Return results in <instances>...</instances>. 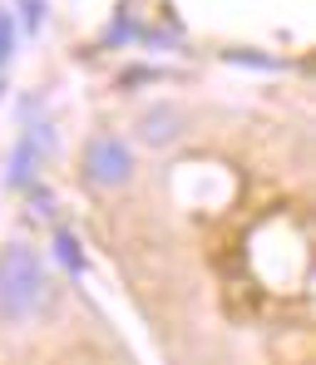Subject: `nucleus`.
I'll return each instance as SVG.
<instances>
[{"label":"nucleus","mask_w":316,"mask_h":365,"mask_svg":"<svg viewBox=\"0 0 316 365\" xmlns=\"http://www.w3.org/2000/svg\"><path fill=\"white\" fill-rule=\"evenodd\" d=\"M84 178L94 182V187H124L133 178V153H128L124 138H114V133L89 138V148H84Z\"/></svg>","instance_id":"nucleus-2"},{"label":"nucleus","mask_w":316,"mask_h":365,"mask_svg":"<svg viewBox=\"0 0 316 365\" xmlns=\"http://www.w3.org/2000/svg\"><path fill=\"white\" fill-rule=\"evenodd\" d=\"M0 94H5V79H0Z\"/></svg>","instance_id":"nucleus-8"},{"label":"nucleus","mask_w":316,"mask_h":365,"mask_svg":"<svg viewBox=\"0 0 316 365\" xmlns=\"http://www.w3.org/2000/svg\"><path fill=\"white\" fill-rule=\"evenodd\" d=\"M55 252H60V262L69 272H84V247H79L74 232H60V237H55Z\"/></svg>","instance_id":"nucleus-4"},{"label":"nucleus","mask_w":316,"mask_h":365,"mask_svg":"<svg viewBox=\"0 0 316 365\" xmlns=\"http://www.w3.org/2000/svg\"><path fill=\"white\" fill-rule=\"evenodd\" d=\"M45 302H50V277L40 267V257L20 242L5 247L0 252V321L20 326L35 311H45Z\"/></svg>","instance_id":"nucleus-1"},{"label":"nucleus","mask_w":316,"mask_h":365,"mask_svg":"<svg viewBox=\"0 0 316 365\" xmlns=\"http://www.w3.org/2000/svg\"><path fill=\"white\" fill-rule=\"evenodd\" d=\"M20 10H25V30L35 35L45 25V0H20Z\"/></svg>","instance_id":"nucleus-6"},{"label":"nucleus","mask_w":316,"mask_h":365,"mask_svg":"<svg viewBox=\"0 0 316 365\" xmlns=\"http://www.w3.org/2000/svg\"><path fill=\"white\" fill-rule=\"evenodd\" d=\"M10 50H15V25H10V15L0 10V64L10 60Z\"/></svg>","instance_id":"nucleus-7"},{"label":"nucleus","mask_w":316,"mask_h":365,"mask_svg":"<svg viewBox=\"0 0 316 365\" xmlns=\"http://www.w3.org/2000/svg\"><path fill=\"white\" fill-rule=\"evenodd\" d=\"M30 163H35V138H25V143L15 148V168H10V182H15V187L30 182Z\"/></svg>","instance_id":"nucleus-5"},{"label":"nucleus","mask_w":316,"mask_h":365,"mask_svg":"<svg viewBox=\"0 0 316 365\" xmlns=\"http://www.w3.org/2000/svg\"><path fill=\"white\" fill-rule=\"evenodd\" d=\"M183 128H188V114H183L178 104H153V109L138 119L143 143H153V148H168L173 138H183Z\"/></svg>","instance_id":"nucleus-3"}]
</instances>
